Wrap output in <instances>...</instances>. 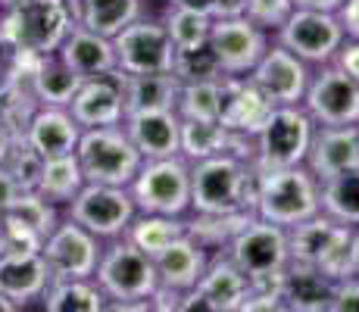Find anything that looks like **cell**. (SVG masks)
<instances>
[{
    "label": "cell",
    "mask_w": 359,
    "mask_h": 312,
    "mask_svg": "<svg viewBox=\"0 0 359 312\" xmlns=\"http://www.w3.org/2000/svg\"><path fill=\"white\" fill-rule=\"evenodd\" d=\"M257 200V165L238 154H216L191 163V212L197 216H231L253 212Z\"/></svg>",
    "instance_id": "obj_1"
},
{
    "label": "cell",
    "mask_w": 359,
    "mask_h": 312,
    "mask_svg": "<svg viewBox=\"0 0 359 312\" xmlns=\"http://www.w3.org/2000/svg\"><path fill=\"white\" fill-rule=\"evenodd\" d=\"M316 212H322V182L306 165L257 169L253 216L275 222L281 228H294Z\"/></svg>",
    "instance_id": "obj_2"
},
{
    "label": "cell",
    "mask_w": 359,
    "mask_h": 312,
    "mask_svg": "<svg viewBox=\"0 0 359 312\" xmlns=\"http://www.w3.org/2000/svg\"><path fill=\"white\" fill-rule=\"evenodd\" d=\"M94 281L107 294L109 309H150V297L160 287L154 259L131 244L126 234L103 247Z\"/></svg>",
    "instance_id": "obj_3"
},
{
    "label": "cell",
    "mask_w": 359,
    "mask_h": 312,
    "mask_svg": "<svg viewBox=\"0 0 359 312\" xmlns=\"http://www.w3.org/2000/svg\"><path fill=\"white\" fill-rule=\"evenodd\" d=\"M66 0H19L0 10V53H57L72 29Z\"/></svg>",
    "instance_id": "obj_4"
},
{
    "label": "cell",
    "mask_w": 359,
    "mask_h": 312,
    "mask_svg": "<svg viewBox=\"0 0 359 312\" xmlns=\"http://www.w3.org/2000/svg\"><path fill=\"white\" fill-rule=\"evenodd\" d=\"M231 262L250 278V287H278L281 272L291 262V247H287V228L253 216L250 222L238 228L231 244L225 247Z\"/></svg>",
    "instance_id": "obj_5"
},
{
    "label": "cell",
    "mask_w": 359,
    "mask_h": 312,
    "mask_svg": "<svg viewBox=\"0 0 359 312\" xmlns=\"http://www.w3.org/2000/svg\"><path fill=\"white\" fill-rule=\"evenodd\" d=\"M79 165L85 172V182L91 184H119L128 187L137 175L144 156L131 144L126 125H97L81 128L79 147H75Z\"/></svg>",
    "instance_id": "obj_6"
},
{
    "label": "cell",
    "mask_w": 359,
    "mask_h": 312,
    "mask_svg": "<svg viewBox=\"0 0 359 312\" xmlns=\"http://www.w3.org/2000/svg\"><path fill=\"white\" fill-rule=\"evenodd\" d=\"M350 238H353V228L325 216V212H316V216L303 219L300 225L287 228L291 259L319 269L331 281L353 275V269H350Z\"/></svg>",
    "instance_id": "obj_7"
},
{
    "label": "cell",
    "mask_w": 359,
    "mask_h": 312,
    "mask_svg": "<svg viewBox=\"0 0 359 312\" xmlns=\"http://www.w3.org/2000/svg\"><path fill=\"white\" fill-rule=\"evenodd\" d=\"M137 212L188 216L191 212V163L182 154L144 159L128 184Z\"/></svg>",
    "instance_id": "obj_8"
},
{
    "label": "cell",
    "mask_w": 359,
    "mask_h": 312,
    "mask_svg": "<svg viewBox=\"0 0 359 312\" xmlns=\"http://www.w3.org/2000/svg\"><path fill=\"white\" fill-rule=\"evenodd\" d=\"M316 135L313 116L303 103H278L269 113L266 125L253 137V165L257 169H278V165H303L309 144Z\"/></svg>",
    "instance_id": "obj_9"
},
{
    "label": "cell",
    "mask_w": 359,
    "mask_h": 312,
    "mask_svg": "<svg viewBox=\"0 0 359 312\" xmlns=\"http://www.w3.org/2000/svg\"><path fill=\"white\" fill-rule=\"evenodd\" d=\"M275 41L285 44L291 53H297L306 66H325V62L337 57L347 34H344L337 13L300 10V6H294V13L275 32Z\"/></svg>",
    "instance_id": "obj_10"
},
{
    "label": "cell",
    "mask_w": 359,
    "mask_h": 312,
    "mask_svg": "<svg viewBox=\"0 0 359 312\" xmlns=\"http://www.w3.org/2000/svg\"><path fill=\"white\" fill-rule=\"evenodd\" d=\"M66 216L72 222H79V225H85L100 240H113L126 234L128 222L137 216V206L131 200L128 187L88 182L79 191V197L66 206Z\"/></svg>",
    "instance_id": "obj_11"
},
{
    "label": "cell",
    "mask_w": 359,
    "mask_h": 312,
    "mask_svg": "<svg viewBox=\"0 0 359 312\" xmlns=\"http://www.w3.org/2000/svg\"><path fill=\"white\" fill-rule=\"evenodd\" d=\"M113 47L116 62L126 75L172 72V62H175V44L165 32V22H156V19L137 16L113 38Z\"/></svg>",
    "instance_id": "obj_12"
},
{
    "label": "cell",
    "mask_w": 359,
    "mask_h": 312,
    "mask_svg": "<svg viewBox=\"0 0 359 312\" xmlns=\"http://www.w3.org/2000/svg\"><path fill=\"white\" fill-rule=\"evenodd\" d=\"M300 103L316 125H359V85L337 62L316 66Z\"/></svg>",
    "instance_id": "obj_13"
},
{
    "label": "cell",
    "mask_w": 359,
    "mask_h": 312,
    "mask_svg": "<svg viewBox=\"0 0 359 312\" xmlns=\"http://www.w3.org/2000/svg\"><path fill=\"white\" fill-rule=\"evenodd\" d=\"M103 253V240L72 219H60L44 238L41 256L47 259L53 278H94Z\"/></svg>",
    "instance_id": "obj_14"
},
{
    "label": "cell",
    "mask_w": 359,
    "mask_h": 312,
    "mask_svg": "<svg viewBox=\"0 0 359 312\" xmlns=\"http://www.w3.org/2000/svg\"><path fill=\"white\" fill-rule=\"evenodd\" d=\"M247 294H250V278L231 262L229 253H212L206 262V272L188 294H182L178 309H203V312H241Z\"/></svg>",
    "instance_id": "obj_15"
},
{
    "label": "cell",
    "mask_w": 359,
    "mask_h": 312,
    "mask_svg": "<svg viewBox=\"0 0 359 312\" xmlns=\"http://www.w3.org/2000/svg\"><path fill=\"white\" fill-rule=\"evenodd\" d=\"M269 32L253 25L247 16H225L212 19L210 29V50L219 62L222 75H247L266 53Z\"/></svg>",
    "instance_id": "obj_16"
},
{
    "label": "cell",
    "mask_w": 359,
    "mask_h": 312,
    "mask_svg": "<svg viewBox=\"0 0 359 312\" xmlns=\"http://www.w3.org/2000/svg\"><path fill=\"white\" fill-rule=\"evenodd\" d=\"M309 75H313L309 66L297 57V53H291L285 44H278V41H272V44L266 47V53L259 57V62L247 72V79L278 107V103H300L303 100Z\"/></svg>",
    "instance_id": "obj_17"
},
{
    "label": "cell",
    "mask_w": 359,
    "mask_h": 312,
    "mask_svg": "<svg viewBox=\"0 0 359 312\" xmlns=\"http://www.w3.org/2000/svg\"><path fill=\"white\" fill-rule=\"evenodd\" d=\"M69 113L81 128H97V125H122L126 122V72H113L85 79L75 91Z\"/></svg>",
    "instance_id": "obj_18"
},
{
    "label": "cell",
    "mask_w": 359,
    "mask_h": 312,
    "mask_svg": "<svg viewBox=\"0 0 359 312\" xmlns=\"http://www.w3.org/2000/svg\"><path fill=\"white\" fill-rule=\"evenodd\" d=\"M272 109L275 103L247 75H222L219 79V122L234 135L257 137Z\"/></svg>",
    "instance_id": "obj_19"
},
{
    "label": "cell",
    "mask_w": 359,
    "mask_h": 312,
    "mask_svg": "<svg viewBox=\"0 0 359 312\" xmlns=\"http://www.w3.org/2000/svg\"><path fill=\"white\" fill-rule=\"evenodd\" d=\"M306 165L319 182L359 169V125H316Z\"/></svg>",
    "instance_id": "obj_20"
},
{
    "label": "cell",
    "mask_w": 359,
    "mask_h": 312,
    "mask_svg": "<svg viewBox=\"0 0 359 312\" xmlns=\"http://www.w3.org/2000/svg\"><path fill=\"white\" fill-rule=\"evenodd\" d=\"M50 269L41 250H6L0 256V294L19 309L32 300H41L50 284Z\"/></svg>",
    "instance_id": "obj_21"
},
{
    "label": "cell",
    "mask_w": 359,
    "mask_h": 312,
    "mask_svg": "<svg viewBox=\"0 0 359 312\" xmlns=\"http://www.w3.org/2000/svg\"><path fill=\"white\" fill-rule=\"evenodd\" d=\"M126 131L144 159L182 154V116L175 109H144L126 116Z\"/></svg>",
    "instance_id": "obj_22"
},
{
    "label": "cell",
    "mask_w": 359,
    "mask_h": 312,
    "mask_svg": "<svg viewBox=\"0 0 359 312\" xmlns=\"http://www.w3.org/2000/svg\"><path fill=\"white\" fill-rule=\"evenodd\" d=\"M22 135L44 159H53V156L75 154L81 137V125L72 119L69 107H44L41 103L32 113Z\"/></svg>",
    "instance_id": "obj_23"
},
{
    "label": "cell",
    "mask_w": 359,
    "mask_h": 312,
    "mask_svg": "<svg viewBox=\"0 0 359 312\" xmlns=\"http://www.w3.org/2000/svg\"><path fill=\"white\" fill-rule=\"evenodd\" d=\"M206 262H210V250L184 231L182 238L172 240L160 256H154L156 281H160V287L188 294V290L200 281V275L206 272Z\"/></svg>",
    "instance_id": "obj_24"
},
{
    "label": "cell",
    "mask_w": 359,
    "mask_h": 312,
    "mask_svg": "<svg viewBox=\"0 0 359 312\" xmlns=\"http://www.w3.org/2000/svg\"><path fill=\"white\" fill-rule=\"evenodd\" d=\"M216 154H238L253 159V137L234 135L219 119H182V156L188 163H197Z\"/></svg>",
    "instance_id": "obj_25"
},
{
    "label": "cell",
    "mask_w": 359,
    "mask_h": 312,
    "mask_svg": "<svg viewBox=\"0 0 359 312\" xmlns=\"http://www.w3.org/2000/svg\"><path fill=\"white\" fill-rule=\"evenodd\" d=\"M57 53L66 60V66H72V72L81 75V79H94V75L119 69L113 38L85 29V25H72Z\"/></svg>",
    "instance_id": "obj_26"
},
{
    "label": "cell",
    "mask_w": 359,
    "mask_h": 312,
    "mask_svg": "<svg viewBox=\"0 0 359 312\" xmlns=\"http://www.w3.org/2000/svg\"><path fill=\"white\" fill-rule=\"evenodd\" d=\"M334 281L325 278L319 269L303 266V262H287L281 272V306L294 312H322L331 303Z\"/></svg>",
    "instance_id": "obj_27"
},
{
    "label": "cell",
    "mask_w": 359,
    "mask_h": 312,
    "mask_svg": "<svg viewBox=\"0 0 359 312\" xmlns=\"http://www.w3.org/2000/svg\"><path fill=\"white\" fill-rule=\"evenodd\" d=\"M81 75L72 72V66H66V60L60 53H44L41 66L32 75V94L44 107H69L75 91L81 88Z\"/></svg>",
    "instance_id": "obj_28"
},
{
    "label": "cell",
    "mask_w": 359,
    "mask_h": 312,
    "mask_svg": "<svg viewBox=\"0 0 359 312\" xmlns=\"http://www.w3.org/2000/svg\"><path fill=\"white\" fill-rule=\"evenodd\" d=\"M47 312H103L109 309L107 294L94 278H50L44 297Z\"/></svg>",
    "instance_id": "obj_29"
},
{
    "label": "cell",
    "mask_w": 359,
    "mask_h": 312,
    "mask_svg": "<svg viewBox=\"0 0 359 312\" xmlns=\"http://www.w3.org/2000/svg\"><path fill=\"white\" fill-rule=\"evenodd\" d=\"M182 81L172 72L126 75V116L144 109H175Z\"/></svg>",
    "instance_id": "obj_30"
},
{
    "label": "cell",
    "mask_w": 359,
    "mask_h": 312,
    "mask_svg": "<svg viewBox=\"0 0 359 312\" xmlns=\"http://www.w3.org/2000/svg\"><path fill=\"white\" fill-rule=\"evenodd\" d=\"M85 172L79 165V156L75 154H66V156H53V159H44V169H41V178H38V187L34 191L41 197H47L53 206L66 210L79 191L85 187Z\"/></svg>",
    "instance_id": "obj_31"
},
{
    "label": "cell",
    "mask_w": 359,
    "mask_h": 312,
    "mask_svg": "<svg viewBox=\"0 0 359 312\" xmlns=\"http://www.w3.org/2000/svg\"><path fill=\"white\" fill-rule=\"evenodd\" d=\"M184 231H188V222H184V216H156V212H137V216L128 222L126 238L137 250H144L150 259H154V256H160L175 238H182Z\"/></svg>",
    "instance_id": "obj_32"
},
{
    "label": "cell",
    "mask_w": 359,
    "mask_h": 312,
    "mask_svg": "<svg viewBox=\"0 0 359 312\" xmlns=\"http://www.w3.org/2000/svg\"><path fill=\"white\" fill-rule=\"evenodd\" d=\"M137 16H141V0H81L79 25L116 38Z\"/></svg>",
    "instance_id": "obj_33"
},
{
    "label": "cell",
    "mask_w": 359,
    "mask_h": 312,
    "mask_svg": "<svg viewBox=\"0 0 359 312\" xmlns=\"http://www.w3.org/2000/svg\"><path fill=\"white\" fill-rule=\"evenodd\" d=\"M322 212L344 225H359V169L341 172L322 182Z\"/></svg>",
    "instance_id": "obj_34"
},
{
    "label": "cell",
    "mask_w": 359,
    "mask_h": 312,
    "mask_svg": "<svg viewBox=\"0 0 359 312\" xmlns=\"http://www.w3.org/2000/svg\"><path fill=\"white\" fill-rule=\"evenodd\" d=\"M219 79L182 81L175 113L182 119H219Z\"/></svg>",
    "instance_id": "obj_35"
},
{
    "label": "cell",
    "mask_w": 359,
    "mask_h": 312,
    "mask_svg": "<svg viewBox=\"0 0 359 312\" xmlns=\"http://www.w3.org/2000/svg\"><path fill=\"white\" fill-rule=\"evenodd\" d=\"M4 216H13L16 222L29 225L32 231L41 234V238H47V234L57 228V222L63 219L60 216V206H53L50 200L41 197L38 191H19L16 200L10 203V210H6Z\"/></svg>",
    "instance_id": "obj_36"
},
{
    "label": "cell",
    "mask_w": 359,
    "mask_h": 312,
    "mask_svg": "<svg viewBox=\"0 0 359 312\" xmlns=\"http://www.w3.org/2000/svg\"><path fill=\"white\" fill-rule=\"evenodd\" d=\"M163 22H165V32H169L172 44H175V50H188V47L210 44L212 19L203 16V13L184 10V6H169V13H165Z\"/></svg>",
    "instance_id": "obj_37"
},
{
    "label": "cell",
    "mask_w": 359,
    "mask_h": 312,
    "mask_svg": "<svg viewBox=\"0 0 359 312\" xmlns=\"http://www.w3.org/2000/svg\"><path fill=\"white\" fill-rule=\"evenodd\" d=\"M6 172L16 178V184L22 191H34L38 187V178H41V169H44V156L25 141V135H16L13 137V147L4 159Z\"/></svg>",
    "instance_id": "obj_38"
},
{
    "label": "cell",
    "mask_w": 359,
    "mask_h": 312,
    "mask_svg": "<svg viewBox=\"0 0 359 312\" xmlns=\"http://www.w3.org/2000/svg\"><path fill=\"white\" fill-rule=\"evenodd\" d=\"M172 75L178 81H197V79H219V62L212 57L210 44L188 47V50H175V62H172Z\"/></svg>",
    "instance_id": "obj_39"
},
{
    "label": "cell",
    "mask_w": 359,
    "mask_h": 312,
    "mask_svg": "<svg viewBox=\"0 0 359 312\" xmlns=\"http://www.w3.org/2000/svg\"><path fill=\"white\" fill-rule=\"evenodd\" d=\"M291 13H294V0H247L244 16L250 19L253 25H259V29H266L269 34H275Z\"/></svg>",
    "instance_id": "obj_40"
},
{
    "label": "cell",
    "mask_w": 359,
    "mask_h": 312,
    "mask_svg": "<svg viewBox=\"0 0 359 312\" xmlns=\"http://www.w3.org/2000/svg\"><path fill=\"white\" fill-rule=\"evenodd\" d=\"M169 6H184V10L203 13L210 19H225V16H244L247 0H169Z\"/></svg>",
    "instance_id": "obj_41"
},
{
    "label": "cell",
    "mask_w": 359,
    "mask_h": 312,
    "mask_svg": "<svg viewBox=\"0 0 359 312\" xmlns=\"http://www.w3.org/2000/svg\"><path fill=\"white\" fill-rule=\"evenodd\" d=\"M328 309L331 312H359V275H347V278L334 281Z\"/></svg>",
    "instance_id": "obj_42"
},
{
    "label": "cell",
    "mask_w": 359,
    "mask_h": 312,
    "mask_svg": "<svg viewBox=\"0 0 359 312\" xmlns=\"http://www.w3.org/2000/svg\"><path fill=\"white\" fill-rule=\"evenodd\" d=\"M331 62H337V66H341L344 72H347L350 79L359 85V38H347V41H344L341 50H337V57Z\"/></svg>",
    "instance_id": "obj_43"
},
{
    "label": "cell",
    "mask_w": 359,
    "mask_h": 312,
    "mask_svg": "<svg viewBox=\"0 0 359 312\" xmlns=\"http://www.w3.org/2000/svg\"><path fill=\"white\" fill-rule=\"evenodd\" d=\"M337 19H341L347 38H359V0H344L337 6Z\"/></svg>",
    "instance_id": "obj_44"
},
{
    "label": "cell",
    "mask_w": 359,
    "mask_h": 312,
    "mask_svg": "<svg viewBox=\"0 0 359 312\" xmlns=\"http://www.w3.org/2000/svg\"><path fill=\"white\" fill-rule=\"evenodd\" d=\"M22 191V187L16 184V178L6 172V165H0V212L10 210V203L16 200V194Z\"/></svg>",
    "instance_id": "obj_45"
},
{
    "label": "cell",
    "mask_w": 359,
    "mask_h": 312,
    "mask_svg": "<svg viewBox=\"0 0 359 312\" xmlns=\"http://www.w3.org/2000/svg\"><path fill=\"white\" fill-rule=\"evenodd\" d=\"M344 0H294V6L300 10H322V13H337Z\"/></svg>",
    "instance_id": "obj_46"
},
{
    "label": "cell",
    "mask_w": 359,
    "mask_h": 312,
    "mask_svg": "<svg viewBox=\"0 0 359 312\" xmlns=\"http://www.w3.org/2000/svg\"><path fill=\"white\" fill-rule=\"evenodd\" d=\"M13 131H10V125H6L4 119H0V165H4V159H6V154H10V147H13Z\"/></svg>",
    "instance_id": "obj_47"
},
{
    "label": "cell",
    "mask_w": 359,
    "mask_h": 312,
    "mask_svg": "<svg viewBox=\"0 0 359 312\" xmlns=\"http://www.w3.org/2000/svg\"><path fill=\"white\" fill-rule=\"evenodd\" d=\"M350 269H353V275H359V225L353 228V238H350Z\"/></svg>",
    "instance_id": "obj_48"
},
{
    "label": "cell",
    "mask_w": 359,
    "mask_h": 312,
    "mask_svg": "<svg viewBox=\"0 0 359 312\" xmlns=\"http://www.w3.org/2000/svg\"><path fill=\"white\" fill-rule=\"evenodd\" d=\"M10 250V240H6V225H4V212H0V256Z\"/></svg>",
    "instance_id": "obj_49"
},
{
    "label": "cell",
    "mask_w": 359,
    "mask_h": 312,
    "mask_svg": "<svg viewBox=\"0 0 359 312\" xmlns=\"http://www.w3.org/2000/svg\"><path fill=\"white\" fill-rule=\"evenodd\" d=\"M10 309H19V306H16L13 300H6L4 294H0V312H10Z\"/></svg>",
    "instance_id": "obj_50"
},
{
    "label": "cell",
    "mask_w": 359,
    "mask_h": 312,
    "mask_svg": "<svg viewBox=\"0 0 359 312\" xmlns=\"http://www.w3.org/2000/svg\"><path fill=\"white\" fill-rule=\"evenodd\" d=\"M10 4H19V0H0V10H4V6H10Z\"/></svg>",
    "instance_id": "obj_51"
},
{
    "label": "cell",
    "mask_w": 359,
    "mask_h": 312,
    "mask_svg": "<svg viewBox=\"0 0 359 312\" xmlns=\"http://www.w3.org/2000/svg\"><path fill=\"white\" fill-rule=\"evenodd\" d=\"M0 57H4V53H0Z\"/></svg>",
    "instance_id": "obj_52"
}]
</instances>
